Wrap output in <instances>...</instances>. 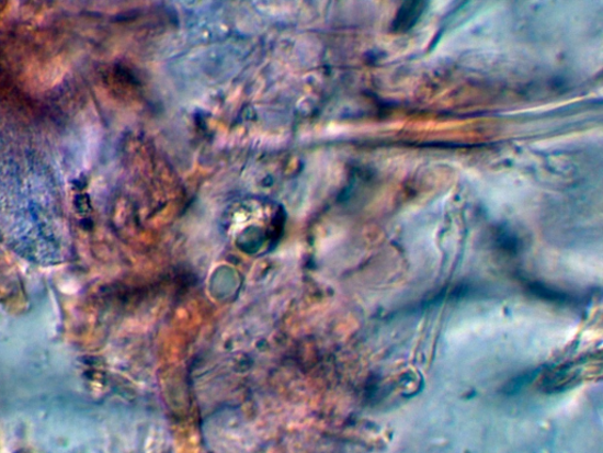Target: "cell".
<instances>
[{
    "label": "cell",
    "instance_id": "cell-1",
    "mask_svg": "<svg viewBox=\"0 0 603 453\" xmlns=\"http://www.w3.org/2000/svg\"><path fill=\"white\" fill-rule=\"evenodd\" d=\"M426 7L428 3L424 2L403 3L396 12L392 21L391 29L394 33H407V31L414 27L425 12Z\"/></svg>",
    "mask_w": 603,
    "mask_h": 453
},
{
    "label": "cell",
    "instance_id": "cell-2",
    "mask_svg": "<svg viewBox=\"0 0 603 453\" xmlns=\"http://www.w3.org/2000/svg\"><path fill=\"white\" fill-rule=\"evenodd\" d=\"M530 291L532 292V294L536 295L537 298L547 301L550 303L574 304L577 302V298L574 295L555 291L546 285H542L537 283L530 285Z\"/></svg>",
    "mask_w": 603,
    "mask_h": 453
},
{
    "label": "cell",
    "instance_id": "cell-3",
    "mask_svg": "<svg viewBox=\"0 0 603 453\" xmlns=\"http://www.w3.org/2000/svg\"><path fill=\"white\" fill-rule=\"evenodd\" d=\"M536 372L527 373L525 376L517 377L511 383V386L508 387L507 393L508 394H514L517 389L525 386L527 383H530L535 377Z\"/></svg>",
    "mask_w": 603,
    "mask_h": 453
}]
</instances>
